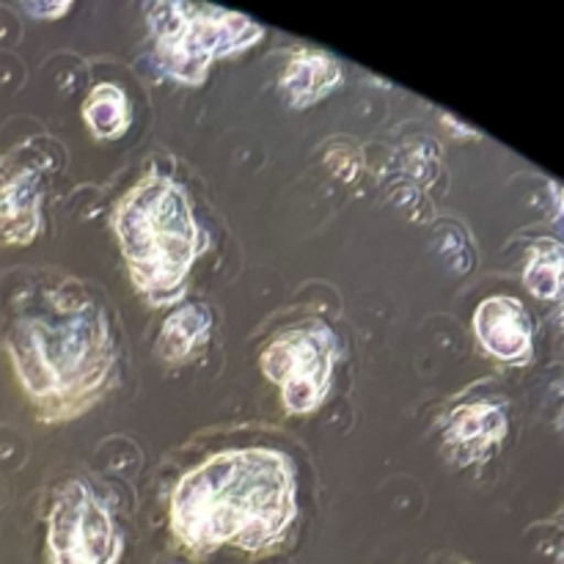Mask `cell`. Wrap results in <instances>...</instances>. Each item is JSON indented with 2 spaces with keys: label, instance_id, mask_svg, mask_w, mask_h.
<instances>
[{
  "label": "cell",
  "instance_id": "obj_1",
  "mask_svg": "<svg viewBox=\"0 0 564 564\" xmlns=\"http://www.w3.org/2000/svg\"><path fill=\"white\" fill-rule=\"evenodd\" d=\"M295 518V468L273 449L220 452L187 471L171 499V529L196 554L226 543L262 554L284 540Z\"/></svg>",
  "mask_w": 564,
  "mask_h": 564
},
{
  "label": "cell",
  "instance_id": "obj_2",
  "mask_svg": "<svg viewBox=\"0 0 564 564\" xmlns=\"http://www.w3.org/2000/svg\"><path fill=\"white\" fill-rule=\"evenodd\" d=\"M11 358L47 422L86 413L113 378L108 314L80 290H50L11 330Z\"/></svg>",
  "mask_w": 564,
  "mask_h": 564
},
{
  "label": "cell",
  "instance_id": "obj_3",
  "mask_svg": "<svg viewBox=\"0 0 564 564\" xmlns=\"http://www.w3.org/2000/svg\"><path fill=\"white\" fill-rule=\"evenodd\" d=\"M119 237L135 290L152 306H169L185 295V281L204 248L185 191L163 174H147L121 196L113 209Z\"/></svg>",
  "mask_w": 564,
  "mask_h": 564
},
{
  "label": "cell",
  "instance_id": "obj_4",
  "mask_svg": "<svg viewBox=\"0 0 564 564\" xmlns=\"http://www.w3.org/2000/svg\"><path fill=\"white\" fill-rule=\"evenodd\" d=\"M147 20L163 72L187 86H202L215 58L251 47L264 33L251 17L204 3H152Z\"/></svg>",
  "mask_w": 564,
  "mask_h": 564
},
{
  "label": "cell",
  "instance_id": "obj_5",
  "mask_svg": "<svg viewBox=\"0 0 564 564\" xmlns=\"http://www.w3.org/2000/svg\"><path fill=\"white\" fill-rule=\"evenodd\" d=\"M339 341L325 323L290 325L262 352V372L281 389L290 413H312L330 391Z\"/></svg>",
  "mask_w": 564,
  "mask_h": 564
},
{
  "label": "cell",
  "instance_id": "obj_6",
  "mask_svg": "<svg viewBox=\"0 0 564 564\" xmlns=\"http://www.w3.org/2000/svg\"><path fill=\"white\" fill-rule=\"evenodd\" d=\"M121 534L86 482H66L50 512L47 564H116Z\"/></svg>",
  "mask_w": 564,
  "mask_h": 564
},
{
  "label": "cell",
  "instance_id": "obj_7",
  "mask_svg": "<svg viewBox=\"0 0 564 564\" xmlns=\"http://www.w3.org/2000/svg\"><path fill=\"white\" fill-rule=\"evenodd\" d=\"M507 435V413L496 402H468L444 424V449L460 466L485 463L496 455Z\"/></svg>",
  "mask_w": 564,
  "mask_h": 564
},
{
  "label": "cell",
  "instance_id": "obj_8",
  "mask_svg": "<svg viewBox=\"0 0 564 564\" xmlns=\"http://www.w3.org/2000/svg\"><path fill=\"white\" fill-rule=\"evenodd\" d=\"M42 229V176L22 163H0V240L28 246Z\"/></svg>",
  "mask_w": 564,
  "mask_h": 564
},
{
  "label": "cell",
  "instance_id": "obj_9",
  "mask_svg": "<svg viewBox=\"0 0 564 564\" xmlns=\"http://www.w3.org/2000/svg\"><path fill=\"white\" fill-rule=\"evenodd\" d=\"M474 330L485 350L507 364L532 358V319L516 297H488L474 314Z\"/></svg>",
  "mask_w": 564,
  "mask_h": 564
},
{
  "label": "cell",
  "instance_id": "obj_10",
  "mask_svg": "<svg viewBox=\"0 0 564 564\" xmlns=\"http://www.w3.org/2000/svg\"><path fill=\"white\" fill-rule=\"evenodd\" d=\"M341 83L339 61L323 50H297L281 75V88L295 108H308L336 91Z\"/></svg>",
  "mask_w": 564,
  "mask_h": 564
},
{
  "label": "cell",
  "instance_id": "obj_11",
  "mask_svg": "<svg viewBox=\"0 0 564 564\" xmlns=\"http://www.w3.org/2000/svg\"><path fill=\"white\" fill-rule=\"evenodd\" d=\"M213 330V314L204 306H180L169 314L158 339V356L169 364H187L202 356Z\"/></svg>",
  "mask_w": 564,
  "mask_h": 564
},
{
  "label": "cell",
  "instance_id": "obj_12",
  "mask_svg": "<svg viewBox=\"0 0 564 564\" xmlns=\"http://www.w3.org/2000/svg\"><path fill=\"white\" fill-rule=\"evenodd\" d=\"M83 119L91 127L94 135L105 138V141H113V138L124 135L127 127H130V99L113 83H99L86 97Z\"/></svg>",
  "mask_w": 564,
  "mask_h": 564
},
{
  "label": "cell",
  "instance_id": "obj_13",
  "mask_svg": "<svg viewBox=\"0 0 564 564\" xmlns=\"http://www.w3.org/2000/svg\"><path fill=\"white\" fill-rule=\"evenodd\" d=\"M523 281L538 297H564V246L556 240L534 242Z\"/></svg>",
  "mask_w": 564,
  "mask_h": 564
},
{
  "label": "cell",
  "instance_id": "obj_14",
  "mask_svg": "<svg viewBox=\"0 0 564 564\" xmlns=\"http://www.w3.org/2000/svg\"><path fill=\"white\" fill-rule=\"evenodd\" d=\"M28 9H31L33 14H39V17H58V14H64L66 9H69V3H61V6H28Z\"/></svg>",
  "mask_w": 564,
  "mask_h": 564
},
{
  "label": "cell",
  "instance_id": "obj_15",
  "mask_svg": "<svg viewBox=\"0 0 564 564\" xmlns=\"http://www.w3.org/2000/svg\"><path fill=\"white\" fill-rule=\"evenodd\" d=\"M551 191H554V196H556V224L564 229V187L551 185Z\"/></svg>",
  "mask_w": 564,
  "mask_h": 564
},
{
  "label": "cell",
  "instance_id": "obj_16",
  "mask_svg": "<svg viewBox=\"0 0 564 564\" xmlns=\"http://www.w3.org/2000/svg\"><path fill=\"white\" fill-rule=\"evenodd\" d=\"M562 328H564V312H562Z\"/></svg>",
  "mask_w": 564,
  "mask_h": 564
}]
</instances>
